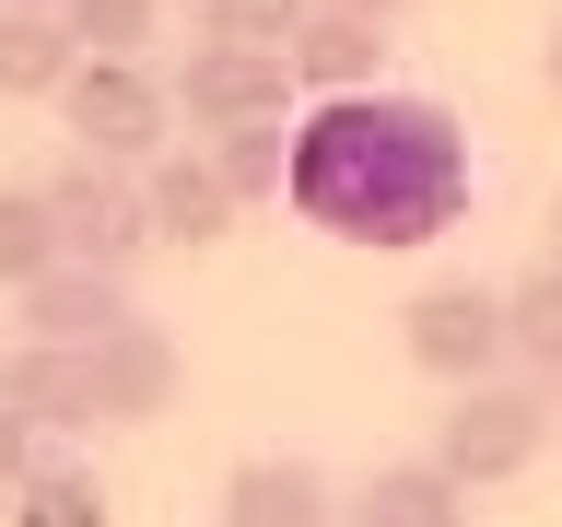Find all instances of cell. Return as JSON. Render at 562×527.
<instances>
[{
    "label": "cell",
    "mask_w": 562,
    "mask_h": 527,
    "mask_svg": "<svg viewBox=\"0 0 562 527\" xmlns=\"http://www.w3.org/2000/svg\"><path fill=\"white\" fill-rule=\"evenodd\" d=\"M281 200L328 246L411 258V246L469 223V130H457V105L386 94V82L316 94V117L281 141Z\"/></svg>",
    "instance_id": "obj_1"
},
{
    "label": "cell",
    "mask_w": 562,
    "mask_h": 527,
    "mask_svg": "<svg viewBox=\"0 0 562 527\" xmlns=\"http://www.w3.org/2000/svg\"><path fill=\"white\" fill-rule=\"evenodd\" d=\"M457 411L434 422V469H446L457 492H504L539 469V446H551V399L516 375H481V386H446Z\"/></svg>",
    "instance_id": "obj_2"
},
{
    "label": "cell",
    "mask_w": 562,
    "mask_h": 527,
    "mask_svg": "<svg viewBox=\"0 0 562 527\" xmlns=\"http://www.w3.org/2000/svg\"><path fill=\"white\" fill-rule=\"evenodd\" d=\"M59 130H70V153H105V165H153L165 153V130H176V94H165V70H140V59H82L59 70Z\"/></svg>",
    "instance_id": "obj_3"
},
{
    "label": "cell",
    "mask_w": 562,
    "mask_h": 527,
    "mask_svg": "<svg viewBox=\"0 0 562 527\" xmlns=\"http://www.w3.org/2000/svg\"><path fill=\"white\" fill-rule=\"evenodd\" d=\"M35 200L59 223V258L82 270H130L153 246V211H140V165H105V153H70L59 176H35Z\"/></svg>",
    "instance_id": "obj_4"
},
{
    "label": "cell",
    "mask_w": 562,
    "mask_h": 527,
    "mask_svg": "<svg viewBox=\"0 0 562 527\" xmlns=\"http://www.w3.org/2000/svg\"><path fill=\"white\" fill-rule=\"evenodd\" d=\"M398 351H411L434 386L504 375V293H481V281H434V293H411V305H398Z\"/></svg>",
    "instance_id": "obj_5"
},
{
    "label": "cell",
    "mask_w": 562,
    "mask_h": 527,
    "mask_svg": "<svg viewBox=\"0 0 562 527\" xmlns=\"http://www.w3.org/2000/svg\"><path fill=\"white\" fill-rule=\"evenodd\" d=\"M165 94H176V117H188V130H246V117H281L293 70H281V47H235V35H200V47H188V70H176Z\"/></svg>",
    "instance_id": "obj_6"
},
{
    "label": "cell",
    "mask_w": 562,
    "mask_h": 527,
    "mask_svg": "<svg viewBox=\"0 0 562 527\" xmlns=\"http://www.w3.org/2000/svg\"><path fill=\"white\" fill-rule=\"evenodd\" d=\"M176 340L153 328V316H117L105 340H82V399H94V422H165L176 411Z\"/></svg>",
    "instance_id": "obj_7"
},
{
    "label": "cell",
    "mask_w": 562,
    "mask_h": 527,
    "mask_svg": "<svg viewBox=\"0 0 562 527\" xmlns=\"http://www.w3.org/2000/svg\"><path fill=\"white\" fill-rule=\"evenodd\" d=\"M281 70H293V94H363V82H386V35L363 12L305 0V24L281 35Z\"/></svg>",
    "instance_id": "obj_8"
},
{
    "label": "cell",
    "mask_w": 562,
    "mask_h": 527,
    "mask_svg": "<svg viewBox=\"0 0 562 527\" xmlns=\"http://www.w3.org/2000/svg\"><path fill=\"white\" fill-rule=\"evenodd\" d=\"M140 211H153V246H188V258L235 235V200H223L211 153H153L140 165Z\"/></svg>",
    "instance_id": "obj_9"
},
{
    "label": "cell",
    "mask_w": 562,
    "mask_h": 527,
    "mask_svg": "<svg viewBox=\"0 0 562 527\" xmlns=\"http://www.w3.org/2000/svg\"><path fill=\"white\" fill-rule=\"evenodd\" d=\"M130 316V270H82V258H47V270L24 281V340H105Z\"/></svg>",
    "instance_id": "obj_10"
},
{
    "label": "cell",
    "mask_w": 562,
    "mask_h": 527,
    "mask_svg": "<svg viewBox=\"0 0 562 527\" xmlns=\"http://www.w3.org/2000/svg\"><path fill=\"white\" fill-rule=\"evenodd\" d=\"M0 411L35 422V434H82V422H94V399H82V351H70V340L0 351Z\"/></svg>",
    "instance_id": "obj_11"
},
{
    "label": "cell",
    "mask_w": 562,
    "mask_h": 527,
    "mask_svg": "<svg viewBox=\"0 0 562 527\" xmlns=\"http://www.w3.org/2000/svg\"><path fill=\"white\" fill-rule=\"evenodd\" d=\"M328 469L305 457H235V481H223V527H328Z\"/></svg>",
    "instance_id": "obj_12"
},
{
    "label": "cell",
    "mask_w": 562,
    "mask_h": 527,
    "mask_svg": "<svg viewBox=\"0 0 562 527\" xmlns=\"http://www.w3.org/2000/svg\"><path fill=\"white\" fill-rule=\"evenodd\" d=\"M351 527H469V492L434 469V457H398L351 492Z\"/></svg>",
    "instance_id": "obj_13"
},
{
    "label": "cell",
    "mask_w": 562,
    "mask_h": 527,
    "mask_svg": "<svg viewBox=\"0 0 562 527\" xmlns=\"http://www.w3.org/2000/svg\"><path fill=\"white\" fill-rule=\"evenodd\" d=\"M0 504H12L24 527H105V481L82 469V457H47V446H35V469L0 492Z\"/></svg>",
    "instance_id": "obj_14"
},
{
    "label": "cell",
    "mask_w": 562,
    "mask_h": 527,
    "mask_svg": "<svg viewBox=\"0 0 562 527\" xmlns=\"http://www.w3.org/2000/svg\"><path fill=\"white\" fill-rule=\"evenodd\" d=\"M82 59L59 35V12H0V105H24V94H59V70Z\"/></svg>",
    "instance_id": "obj_15"
},
{
    "label": "cell",
    "mask_w": 562,
    "mask_h": 527,
    "mask_svg": "<svg viewBox=\"0 0 562 527\" xmlns=\"http://www.w3.org/2000/svg\"><path fill=\"white\" fill-rule=\"evenodd\" d=\"M504 363H539V375H562V270L539 258V270L504 293Z\"/></svg>",
    "instance_id": "obj_16"
},
{
    "label": "cell",
    "mask_w": 562,
    "mask_h": 527,
    "mask_svg": "<svg viewBox=\"0 0 562 527\" xmlns=\"http://www.w3.org/2000/svg\"><path fill=\"white\" fill-rule=\"evenodd\" d=\"M211 176L223 200H281V117H246V130H211Z\"/></svg>",
    "instance_id": "obj_17"
},
{
    "label": "cell",
    "mask_w": 562,
    "mask_h": 527,
    "mask_svg": "<svg viewBox=\"0 0 562 527\" xmlns=\"http://www.w3.org/2000/svg\"><path fill=\"white\" fill-rule=\"evenodd\" d=\"M153 24H165V0H59V35L94 47V59H140Z\"/></svg>",
    "instance_id": "obj_18"
},
{
    "label": "cell",
    "mask_w": 562,
    "mask_h": 527,
    "mask_svg": "<svg viewBox=\"0 0 562 527\" xmlns=\"http://www.w3.org/2000/svg\"><path fill=\"white\" fill-rule=\"evenodd\" d=\"M47 258H59V223H47V200H35V188H0V281L24 293Z\"/></svg>",
    "instance_id": "obj_19"
},
{
    "label": "cell",
    "mask_w": 562,
    "mask_h": 527,
    "mask_svg": "<svg viewBox=\"0 0 562 527\" xmlns=\"http://www.w3.org/2000/svg\"><path fill=\"white\" fill-rule=\"evenodd\" d=\"M305 24V0H200V35H235V47H281Z\"/></svg>",
    "instance_id": "obj_20"
},
{
    "label": "cell",
    "mask_w": 562,
    "mask_h": 527,
    "mask_svg": "<svg viewBox=\"0 0 562 527\" xmlns=\"http://www.w3.org/2000/svg\"><path fill=\"white\" fill-rule=\"evenodd\" d=\"M35 446H47V434H35V422H12V411H0V492H12V481H24V469H35Z\"/></svg>",
    "instance_id": "obj_21"
},
{
    "label": "cell",
    "mask_w": 562,
    "mask_h": 527,
    "mask_svg": "<svg viewBox=\"0 0 562 527\" xmlns=\"http://www.w3.org/2000/svg\"><path fill=\"white\" fill-rule=\"evenodd\" d=\"M328 12H363V24H386V12H411V0H328Z\"/></svg>",
    "instance_id": "obj_22"
},
{
    "label": "cell",
    "mask_w": 562,
    "mask_h": 527,
    "mask_svg": "<svg viewBox=\"0 0 562 527\" xmlns=\"http://www.w3.org/2000/svg\"><path fill=\"white\" fill-rule=\"evenodd\" d=\"M539 70H551V94H562V24H551V47H539Z\"/></svg>",
    "instance_id": "obj_23"
},
{
    "label": "cell",
    "mask_w": 562,
    "mask_h": 527,
    "mask_svg": "<svg viewBox=\"0 0 562 527\" xmlns=\"http://www.w3.org/2000/svg\"><path fill=\"white\" fill-rule=\"evenodd\" d=\"M0 12H59V0H0Z\"/></svg>",
    "instance_id": "obj_24"
},
{
    "label": "cell",
    "mask_w": 562,
    "mask_h": 527,
    "mask_svg": "<svg viewBox=\"0 0 562 527\" xmlns=\"http://www.w3.org/2000/svg\"><path fill=\"white\" fill-rule=\"evenodd\" d=\"M551 270H562V211H551Z\"/></svg>",
    "instance_id": "obj_25"
},
{
    "label": "cell",
    "mask_w": 562,
    "mask_h": 527,
    "mask_svg": "<svg viewBox=\"0 0 562 527\" xmlns=\"http://www.w3.org/2000/svg\"><path fill=\"white\" fill-rule=\"evenodd\" d=\"M551 386H562V375H551ZM551 434H562V399H551Z\"/></svg>",
    "instance_id": "obj_26"
}]
</instances>
